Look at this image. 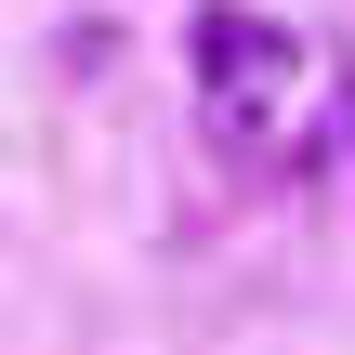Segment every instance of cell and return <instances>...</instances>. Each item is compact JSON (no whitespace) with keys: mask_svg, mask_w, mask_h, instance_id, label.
I'll list each match as a JSON object with an SVG mask.
<instances>
[{"mask_svg":"<svg viewBox=\"0 0 355 355\" xmlns=\"http://www.w3.org/2000/svg\"><path fill=\"white\" fill-rule=\"evenodd\" d=\"M184 53H198V119H211V145H224V158H303L290 105H303L316 53H303L277 13H237V0H211Z\"/></svg>","mask_w":355,"mask_h":355,"instance_id":"1","label":"cell"}]
</instances>
